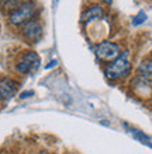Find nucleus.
I'll list each match as a JSON object with an SVG mask.
<instances>
[{
	"mask_svg": "<svg viewBox=\"0 0 152 154\" xmlns=\"http://www.w3.org/2000/svg\"><path fill=\"white\" fill-rule=\"evenodd\" d=\"M103 2H104L106 4H111V3H113V0H103Z\"/></svg>",
	"mask_w": 152,
	"mask_h": 154,
	"instance_id": "nucleus-12",
	"label": "nucleus"
},
{
	"mask_svg": "<svg viewBox=\"0 0 152 154\" xmlns=\"http://www.w3.org/2000/svg\"><path fill=\"white\" fill-rule=\"evenodd\" d=\"M40 63H41V59L38 56V53L34 51H27L20 59V62L17 63L16 70L20 74L33 73L40 67Z\"/></svg>",
	"mask_w": 152,
	"mask_h": 154,
	"instance_id": "nucleus-4",
	"label": "nucleus"
},
{
	"mask_svg": "<svg viewBox=\"0 0 152 154\" xmlns=\"http://www.w3.org/2000/svg\"><path fill=\"white\" fill-rule=\"evenodd\" d=\"M145 20H147V14H145L144 11H140L135 17H134L132 24H134V25H140V24H142V23H145Z\"/></svg>",
	"mask_w": 152,
	"mask_h": 154,
	"instance_id": "nucleus-9",
	"label": "nucleus"
},
{
	"mask_svg": "<svg viewBox=\"0 0 152 154\" xmlns=\"http://www.w3.org/2000/svg\"><path fill=\"white\" fill-rule=\"evenodd\" d=\"M33 95H34L33 91H24V93H21V94H20V98H23V100H24V98L33 97Z\"/></svg>",
	"mask_w": 152,
	"mask_h": 154,
	"instance_id": "nucleus-10",
	"label": "nucleus"
},
{
	"mask_svg": "<svg viewBox=\"0 0 152 154\" xmlns=\"http://www.w3.org/2000/svg\"><path fill=\"white\" fill-rule=\"evenodd\" d=\"M103 16H104V10L96 4V6H92V7H89L87 10H85L82 13V21L83 23H90L93 20L102 18Z\"/></svg>",
	"mask_w": 152,
	"mask_h": 154,
	"instance_id": "nucleus-7",
	"label": "nucleus"
},
{
	"mask_svg": "<svg viewBox=\"0 0 152 154\" xmlns=\"http://www.w3.org/2000/svg\"><path fill=\"white\" fill-rule=\"evenodd\" d=\"M37 11V6L34 0H23L13 8L8 14V20L13 25H23L27 21L33 20L34 14Z\"/></svg>",
	"mask_w": 152,
	"mask_h": 154,
	"instance_id": "nucleus-1",
	"label": "nucleus"
},
{
	"mask_svg": "<svg viewBox=\"0 0 152 154\" xmlns=\"http://www.w3.org/2000/svg\"><path fill=\"white\" fill-rule=\"evenodd\" d=\"M21 34L28 42H38L42 37V25L37 20H30L21 25Z\"/></svg>",
	"mask_w": 152,
	"mask_h": 154,
	"instance_id": "nucleus-5",
	"label": "nucleus"
},
{
	"mask_svg": "<svg viewBox=\"0 0 152 154\" xmlns=\"http://www.w3.org/2000/svg\"><path fill=\"white\" fill-rule=\"evenodd\" d=\"M131 72V63L128 60V53L120 55L118 57H115L113 62L107 63L106 69H104V74L108 80H120L128 76Z\"/></svg>",
	"mask_w": 152,
	"mask_h": 154,
	"instance_id": "nucleus-2",
	"label": "nucleus"
},
{
	"mask_svg": "<svg viewBox=\"0 0 152 154\" xmlns=\"http://www.w3.org/2000/svg\"><path fill=\"white\" fill-rule=\"evenodd\" d=\"M128 132H130V133H131L135 139H138L141 143H147L148 146L151 144V143H149V137H148V136H145L142 132H140V130H137V129H130Z\"/></svg>",
	"mask_w": 152,
	"mask_h": 154,
	"instance_id": "nucleus-8",
	"label": "nucleus"
},
{
	"mask_svg": "<svg viewBox=\"0 0 152 154\" xmlns=\"http://www.w3.org/2000/svg\"><path fill=\"white\" fill-rule=\"evenodd\" d=\"M52 66H57V60L51 62V65H48V66H47V69H50V67H52Z\"/></svg>",
	"mask_w": 152,
	"mask_h": 154,
	"instance_id": "nucleus-11",
	"label": "nucleus"
},
{
	"mask_svg": "<svg viewBox=\"0 0 152 154\" xmlns=\"http://www.w3.org/2000/svg\"><path fill=\"white\" fill-rule=\"evenodd\" d=\"M6 2H7V0H0V4H2V3H6Z\"/></svg>",
	"mask_w": 152,
	"mask_h": 154,
	"instance_id": "nucleus-13",
	"label": "nucleus"
},
{
	"mask_svg": "<svg viewBox=\"0 0 152 154\" xmlns=\"http://www.w3.org/2000/svg\"><path fill=\"white\" fill-rule=\"evenodd\" d=\"M17 93V83L10 77L0 79V100H10Z\"/></svg>",
	"mask_w": 152,
	"mask_h": 154,
	"instance_id": "nucleus-6",
	"label": "nucleus"
},
{
	"mask_svg": "<svg viewBox=\"0 0 152 154\" xmlns=\"http://www.w3.org/2000/svg\"><path fill=\"white\" fill-rule=\"evenodd\" d=\"M95 53L100 60L110 63V62L114 60L115 57H118L121 55V49L115 42L104 41V42H100L95 48Z\"/></svg>",
	"mask_w": 152,
	"mask_h": 154,
	"instance_id": "nucleus-3",
	"label": "nucleus"
}]
</instances>
